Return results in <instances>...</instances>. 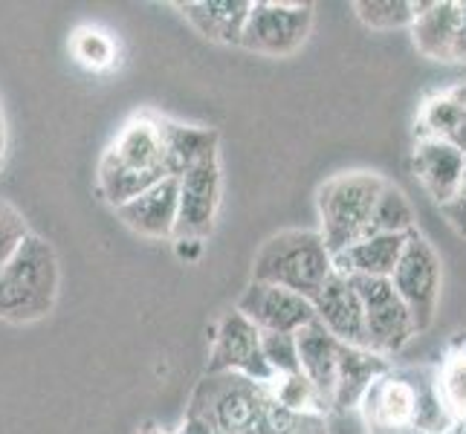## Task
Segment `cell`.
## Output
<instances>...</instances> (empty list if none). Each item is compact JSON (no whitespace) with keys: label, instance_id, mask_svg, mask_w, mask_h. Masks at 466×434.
Returning <instances> with one entry per match:
<instances>
[{"label":"cell","instance_id":"obj_6","mask_svg":"<svg viewBox=\"0 0 466 434\" xmlns=\"http://www.w3.org/2000/svg\"><path fill=\"white\" fill-rule=\"evenodd\" d=\"M389 281L409 308L417 336L426 333L438 316L441 289H443V264H441V255L429 244V237L423 232L409 235L403 258H400Z\"/></svg>","mask_w":466,"mask_h":434},{"label":"cell","instance_id":"obj_24","mask_svg":"<svg viewBox=\"0 0 466 434\" xmlns=\"http://www.w3.org/2000/svg\"><path fill=\"white\" fill-rule=\"evenodd\" d=\"M435 385L449 420L455 423V429L466 426V348L452 350L435 368Z\"/></svg>","mask_w":466,"mask_h":434},{"label":"cell","instance_id":"obj_35","mask_svg":"<svg viewBox=\"0 0 466 434\" xmlns=\"http://www.w3.org/2000/svg\"><path fill=\"white\" fill-rule=\"evenodd\" d=\"M4 156H6V116L0 110V166H4Z\"/></svg>","mask_w":466,"mask_h":434},{"label":"cell","instance_id":"obj_25","mask_svg":"<svg viewBox=\"0 0 466 434\" xmlns=\"http://www.w3.org/2000/svg\"><path fill=\"white\" fill-rule=\"evenodd\" d=\"M269 394L284 411L296 417H325L328 411V403L301 371L290 377H276L269 382Z\"/></svg>","mask_w":466,"mask_h":434},{"label":"cell","instance_id":"obj_17","mask_svg":"<svg viewBox=\"0 0 466 434\" xmlns=\"http://www.w3.org/2000/svg\"><path fill=\"white\" fill-rule=\"evenodd\" d=\"M409 235H368L360 244L333 255V269L345 278H391L403 258Z\"/></svg>","mask_w":466,"mask_h":434},{"label":"cell","instance_id":"obj_9","mask_svg":"<svg viewBox=\"0 0 466 434\" xmlns=\"http://www.w3.org/2000/svg\"><path fill=\"white\" fill-rule=\"evenodd\" d=\"M208 374H238L261 385L276 379L261 353V330L238 308L218 321L208 350Z\"/></svg>","mask_w":466,"mask_h":434},{"label":"cell","instance_id":"obj_21","mask_svg":"<svg viewBox=\"0 0 466 434\" xmlns=\"http://www.w3.org/2000/svg\"><path fill=\"white\" fill-rule=\"evenodd\" d=\"M159 125V139H163V154H166V171L168 177H183L188 168H195L200 159L218 154V131L215 127H200V125H183L166 116H157Z\"/></svg>","mask_w":466,"mask_h":434},{"label":"cell","instance_id":"obj_5","mask_svg":"<svg viewBox=\"0 0 466 434\" xmlns=\"http://www.w3.org/2000/svg\"><path fill=\"white\" fill-rule=\"evenodd\" d=\"M188 411L203 414L218 434H272L276 399L269 385L238 374H206Z\"/></svg>","mask_w":466,"mask_h":434},{"label":"cell","instance_id":"obj_22","mask_svg":"<svg viewBox=\"0 0 466 434\" xmlns=\"http://www.w3.org/2000/svg\"><path fill=\"white\" fill-rule=\"evenodd\" d=\"M389 359L377 357L368 348H350L342 345V357H339V374H336V391H333V403L330 409H360L365 391L371 389V382L389 371Z\"/></svg>","mask_w":466,"mask_h":434},{"label":"cell","instance_id":"obj_19","mask_svg":"<svg viewBox=\"0 0 466 434\" xmlns=\"http://www.w3.org/2000/svg\"><path fill=\"white\" fill-rule=\"evenodd\" d=\"M443 139L466 154V82L429 96L417 116V139Z\"/></svg>","mask_w":466,"mask_h":434},{"label":"cell","instance_id":"obj_36","mask_svg":"<svg viewBox=\"0 0 466 434\" xmlns=\"http://www.w3.org/2000/svg\"><path fill=\"white\" fill-rule=\"evenodd\" d=\"M137 434H171V431H166V429H159L157 423H142Z\"/></svg>","mask_w":466,"mask_h":434},{"label":"cell","instance_id":"obj_18","mask_svg":"<svg viewBox=\"0 0 466 434\" xmlns=\"http://www.w3.org/2000/svg\"><path fill=\"white\" fill-rule=\"evenodd\" d=\"M461 24V0H429V6L409 26L414 50L429 61L452 64Z\"/></svg>","mask_w":466,"mask_h":434},{"label":"cell","instance_id":"obj_14","mask_svg":"<svg viewBox=\"0 0 466 434\" xmlns=\"http://www.w3.org/2000/svg\"><path fill=\"white\" fill-rule=\"evenodd\" d=\"M466 154L443 139H417L411 151V171L438 206L449 203L463 188Z\"/></svg>","mask_w":466,"mask_h":434},{"label":"cell","instance_id":"obj_29","mask_svg":"<svg viewBox=\"0 0 466 434\" xmlns=\"http://www.w3.org/2000/svg\"><path fill=\"white\" fill-rule=\"evenodd\" d=\"M29 237V227L24 215L9 200L0 197V267H4L24 240Z\"/></svg>","mask_w":466,"mask_h":434},{"label":"cell","instance_id":"obj_8","mask_svg":"<svg viewBox=\"0 0 466 434\" xmlns=\"http://www.w3.org/2000/svg\"><path fill=\"white\" fill-rule=\"evenodd\" d=\"M362 298V316H365V336L368 350L377 357L389 359L397 357L414 336V318L403 298L397 296L389 278H350Z\"/></svg>","mask_w":466,"mask_h":434},{"label":"cell","instance_id":"obj_26","mask_svg":"<svg viewBox=\"0 0 466 434\" xmlns=\"http://www.w3.org/2000/svg\"><path fill=\"white\" fill-rule=\"evenodd\" d=\"M357 18L377 32L409 29L414 24V4L411 0H357L353 4Z\"/></svg>","mask_w":466,"mask_h":434},{"label":"cell","instance_id":"obj_13","mask_svg":"<svg viewBox=\"0 0 466 434\" xmlns=\"http://www.w3.org/2000/svg\"><path fill=\"white\" fill-rule=\"evenodd\" d=\"M313 316L336 342L350 348H368L365 336V316H362V298L350 278L333 272V276L319 287V293L310 298Z\"/></svg>","mask_w":466,"mask_h":434},{"label":"cell","instance_id":"obj_1","mask_svg":"<svg viewBox=\"0 0 466 434\" xmlns=\"http://www.w3.org/2000/svg\"><path fill=\"white\" fill-rule=\"evenodd\" d=\"M163 180H168V171L157 116H131L99 159V171H96L99 195L114 208H119L122 203L134 200Z\"/></svg>","mask_w":466,"mask_h":434},{"label":"cell","instance_id":"obj_27","mask_svg":"<svg viewBox=\"0 0 466 434\" xmlns=\"http://www.w3.org/2000/svg\"><path fill=\"white\" fill-rule=\"evenodd\" d=\"M73 56L82 67L93 73H105L116 64V44L99 26H82L70 41Z\"/></svg>","mask_w":466,"mask_h":434},{"label":"cell","instance_id":"obj_37","mask_svg":"<svg viewBox=\"0 0 466 434\" xmlns=\"http://www.w3.org/2000/svg\"><path fill=\"white\" fill-rule=\"evenodd\" d=\"M458 195H466V166H463V188L458 191Z\"/></svg>","mask_w":466,"mask_h":434},{"label":"cell","instance_id":"obj_16","mask_svg":"<svg viewBox=\"0 0 466 434\" xmlns=\"http://www.w3.org/2000/svg\"><path fill=\"white\" fill-rule=\"evenodd\" d=\"M296 348H299V371L310 379V385L330 409L336 391V374H339L342 342H336L319 321H310V325L296 330Z\"/></svg>","mask_w":466,"mask_h":434},{"label":"cell","instance_id":"obj_38","mask_svg":"<svg viewBox=\"0 0 466 434\" xmlns=\"http://www.w3.org/2000/svg\"><path fill=\"white\" fill-rule=\"evenodd\" d=\"M458 429H461V431H458V434H466V426H458Z\"/></svg>","mask_w":466,"mask_h":434},{"label":"cell","instance_id":"obj_11","mask_svg":"<svg viewBox=\"0 0 466 434\" xmlns=\"http://www.w3.org/2000/svg\"><path fill=\"white\" fill-rule=\"evenodd\" d=\"M362 417L371 434H414L417 426V368H389L362 397Z\"/></svg>","mask_w":466,"mask_h":434},{"label":"cell","instance_id":"obj_30","mask_svg":"<svg viewBox=\"0 0 466 434\" xmlns=\"http://www.w3.org/2000/svg\"><path fill=\"white\" fill-rule=\"evenodd\" d=\"M441 215L446 217V223L452 227L461 237H466V195H455L449 203L438 206Z\"/></svg>","mask_w":466,"mask_h":434},{"label":"cell","instance_id":"obj_7","mask_svg":"<svg viewBox=\"0 0 466 434\" xmlns=\"http://www.w3.org/2000/svg\"><path fill=\"white\" fill-rule=\"evenodd\" d=\"M313 29V4H287V0H255L240 35V46L249 53L284 58L301 50Z\"/></svg>","mask_w":466,"mask_h":434},{"label":"cell","instance_id":"obj_2","mask_svg":"<svg viewBox=\"0 0 466 434\" xmlns=\"http://www.w3.org/2000/svg\"><path fill=\"white\" fill-rule=\"evenodd\" d=\"M58 255L44 237L32 235L0 267V318L29 325L50 316L58 301Z\"/></svg>","mask_w":466,"mask_h":434},{"label":"cell","instance_id":"obj_34","mask_svg":"<svg viewBox=\"0 0 466 434\" xmlns=\"http://www.w3.org/2000/svg\"><path fill=\"white\" fill-rule=\"evenodd\" d=\"M466 61V0H461V24H458V38L452 50V64Z\"/></svg>","mask_w":466,"mask_h":434},{"label":"cell","instance_id":"obj_12","mask_svg":"<svg viewBox=\"0 0 466 434\" xmlns=\"http://www.w3.org/2000/svg\"><path fill=\"white\" fill-rule=\"evenodd\" d=\"M238 310L261 333H296L304 325L316 321L310 298L258 281H249L238 301Z\"/></svg>","mask_w":466,"mask_h":434},{"label":"cell","instance_id":"obj_3","mask_svg":"<svg viewBox=\"0 0 466 434\" xmlns=\"http://www.w3.org/2000/svg\"><path fill=\"white\" fill-rule=\"evenodd\" d=\"M333 272V255L316 229H287L264 240L252 264V281L313 298Z\"/></svg>","mask_w":466,"mask_h":434},{"label":"cell","instance_id":"obj_15","mask_svg":"<svg viewBox=\"0 0 466 434\" xmlns=\"http://www.w3.org/2000/svg\"><path fill=\"white\" fill-rule=\"evenodd\" d=\"M116 217L127 229L137 232L139 237L166 240L174 237L177 229V180H168L151 186L134 200H127L116 208Z\"/></svg>","mask_w":466,"mask_h":434},{"label":"cell","instance_id":"obj_20","mask_svg":"<svg viewBox=\"0 0 466 434\" xmlns=\"http://www.w3.org/2000/svg\"><path fill=\"white\" fill-rule=\"evenodd\" d=\"M174 6L203 38L215 44H240L252 0H180Z\"/></svg>","mask_w":466,"mask_h":434},{"label":"cell","instance_id":"obj_31","mask_svg":"<svg viewBox=\"0 0 466 434\" xmlns=\"http://www.w3.org/2000/svg\"><path fill=\"white\" fill-rule=\"evenodd\" d=\"M174 252H177V258H183V261H198L200 255H203V240L198 237H174Z\"/></svg>","mask_w":466,"mask_h":434},{"label":"cell","instance_id":"obj_10","mask_svg":"<svg viewBox=\"0 0 466 434\" xmlns=\"http://www.w3.org/2000/svg\"><path fill=\"white\" fill-rule=\"evenodd\" d=\"M223 195L220 156L212 154L200 159L195 168L177 177V229L174 237L206 240L215 229L218 208Z\"/></svg>","mask_w":466,"mask_h":434},{"label":"cell","instance_id":"obj_23","mask_svg":"<svg viewBox=\"0 0 466 434\" xmlns=\"http://www.w3.org/2000/svg\"><path fill=\"white\" fill-rule=\"evenodd\" d=\"M417 232V215L414 206L406 197V191L385 180L374 215H371V235H411Z\"/></svg>","mask_w":466,"mask_h":434},{"label":"cell","instance_id":"obj_4","mask_svg":"<svg viewBox=\"0 0 466 434\" xmlns=\"http://www.w3.org/2000/svg\"><path fill=\"white\" fill-rule=\"evenodd\" d=\"M385 177L374 171H342L319 188V235L330 255L371 235V215Z\"/></svg>","mask_w":466,"mask_h":434},{"label":"cell","instance_id":"obj_28","mask_svg":"<svg viewBox=\"0 0 466 434\" xmlns=\"http://www.w3.org/2000/svg\"><path fill=\"white\" fill-rule=\"evenodd\" d=\"M261 353H264L272 377L299 374L296 333H261Z\"/></svg>","mask_w":466,"mask_h":434},{"label":"cell","instance_id":"obj_33","mask_svg":"<svg viewBox=\"0 0 466 434\" xmlns=\"http://www.w3.org/2000/svg\"><path fill=\"white\" fill-rule=\"evenodd\" d=\"M287 434H328L325 431V417H296Z\"/></svg>","mask_w":466,"mask_h":434},{"label":"cell","instance_id":"obj_32","mask_svg":"<svg viewBox=\"0 0 466 434\" xmlns=\"http://www.w3.org/2000/svg\"><path fill=\"white\" fill-rule=\"evenodd\" d=\"M177 434H218V431H215V426L208 423L203 414L188 411L186 420L180 423V429H177Z\"/></svg>","mask_w":466,"mask_h":434}]
</instances>
